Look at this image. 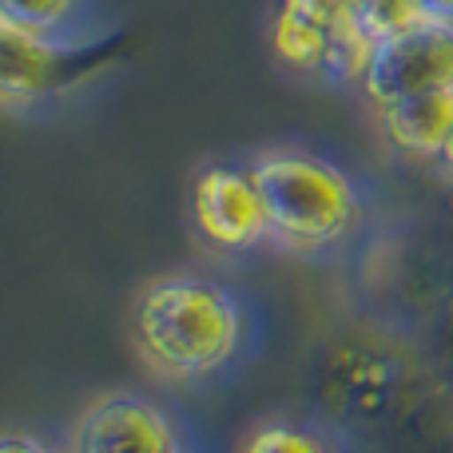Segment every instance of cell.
<instances>
[{"instance_id":"cell-1","label":"cell","mask_w":453,"mask_h":453,"mask_svg":"<svg viewBox=\"0 0 453 453\" xmlns=\"http://www.w3.org/2000/svg\"><path fill=\"white\" fill-rule=\"evenodd\" d=\"M132 334L151 374L167 382H203L239 358L247 311L223 282L203 274H167L140 295Z\"/></svg>"},{"instance_id":"cell-2","label":"cell","mask_w":453,"mask_h":453,"mask_svg":"<svg viewBox=\"0 0 453 453\" xmlns=\"http://www.w3.org/2000/svg\"><path fill=\"white\" fill-rule=\"evenodd\" d=\"M266 211V239L290 255H322L358 231L362 191L346 167L306 148H271L247 164Z\"/></svg>"},{"instance_id":"cell-3","label":"cell","mask_w":453,"mask_h":453,"mask_svg":"<svg viewBox=\"0 0 453 453\" xmlns=\"http://www.w3.org/2000/svg\"><path fill=\"white\" fill-rule=\"evenodd\" d=\"M135 48L132 32H104L92 40H48L0 24V104L36 108L100 80Z\"/></svg>"},{"instance_id":"cell-4","label":"cell","mask_w":453,"mask_h":453,"mask_svg":"<svg viewBox=\"0 0 453 453\" xmlns=\"http://www.w3.org/2000/svg\"><path fill=\"white\" fill-rule=\"evenodd\" d=\"M271 48L282 68L334 88H358L374 52L358 28V0H279Z\"/></svg>"},{"instance_id":"cell-5","label":"cell","mask_w":453,"mask_h":453,"mask_svg":"<svg viewBox=\"0 0 453 453\" xmlns=\"http://www.w3.org/2000/svg\"><path fill=\"white\" fill-rule=\"evenodd\" d=\"M370 111L406 96L453 92V20H422L410 32L374 44L358 84Z\"/></svg>"},{"instance_id":"cell-6","label":"cell","mask_w":453,"mask_h":453,"mask_svg":"<svg viewBox=\"0 0 453 453\" xmlns=\"http://www.w3.org/2000/svg\"><path fill=\"white\" fill-rule=\"evenodd\" d=\"M68 453H191L164 406L135 390H111L88 402L68 434Z\"/></svg>"},{"instance_id":"cell-7","label":"cell","mask_w":453,"mask_h":453,"mask_svg":"<svg viewBox=\"0 0 453 453\" xmlns=\"http://www.w3.org/2000/svg\"><path fill=\"white\" fill-rule=\"evenodd\" d=\"M196 231L219 250H250L266 242V211L247 167L211 164L191 183Z\"/></svg>"},{"instance_id":"cell-8","label":"cell","mask_w":453,"mask_h":453,"mask_svg":"<svg viewBox=\"0 0 453 453\" xmlns=\"http://www.w3.org/2000/svg\"><path fill=\"white\" fill-rule=\"evenodd\" d=\"M378 132L410 164H434L453 132V92L406 96L374 111Z\"/></svg>"},{"instance_id":"cell-9","label":"cell","mask_w":453,"mask_h":453,"mask_svg":"<svg viewBox=\"0 0 453 453\" xmlns=\"http://www.w3.org/2000/svg\"><path fill=\"white\" fill-rule=\"evenodd\" d=\"M80 0H0V24L28 36H48V40H64L76 36Z\"/></svg>"},{"instance_id":"cell-10","label":"cell","mask_w":453,"mask_h":453,"mask_svg":"<svg viewBox=\"0 0 453 453\" xmlns=\"http://www.w3.org/2000/svg\"><path fill=\"white\" fill-rule=\"evenodd\" d=\"M422 20H430L422 0H358V28L370 44H386Z\"/></svg>"},{"instance_id":"cell-11","label":"cell","mask_w":453,"mask_h":453,"mask_svg":"<svg viewBox=\"0 0 453 453\" xmlns=\"http://www.w3.org/2000/svg\"><path fill=\"white\" fill-rule=\"evenodd\" d=\"M239 453H334L330 441L322 438L311 426L287 422V418H274V422H263L242 438Z\"/></svg>"},{"instance_id":"cell-12","label":"cell","mask_w":453,"mask_h":453,"mask_svg":"<svg viewBox=\"0 0 453 453\" xmlns=\"http://www.w3.org/2000/svg\"><path fill=\"white\" fill-rule=\"evenodd\" d=\"M0 453H60L36 434H0Z\"/></svg>"},{"instance_id":"cell-13","label":"cell","mask_w":453,"mask_h":453,"mask_svg":"<svg viewBox=\"0 0 453 453\" xmlns=\"http://www.w3.org/2000/svg\"><path fill=\"white\" fill-rule=\"evenodd\" d=\"M438 378L446 382V390L453 394V322L446 326V334H441V346H438Z\"/></svg>"},{"instance_id":"cell-14","label":"cell","mask_w":453,"mask_h":453,"mask_svg":"<svg viewBox=\"0 0 453 453\" xmlns=\"http://www.w3.org/2000/svg\"><path fill=\"white\" fill-rule=\"evenodd\" d=\"M434 167H438V175H441V180H449V183H453V132H449L446 148L438 151V159H434Z\"/></svg>"},{"instance_id":"cell-15","label":"cell","mask_w":453,"mask_h":453,"mask_svg":"<svg viewBox=\"0 0 453 453\" xmlns=\"http://www.w3.org/2000/svg\"><path fill=\"white\" fill-rule=\"evenodd\" d=\"M434 20H453V0H422Z\"/></svg>"}]
</instances>
